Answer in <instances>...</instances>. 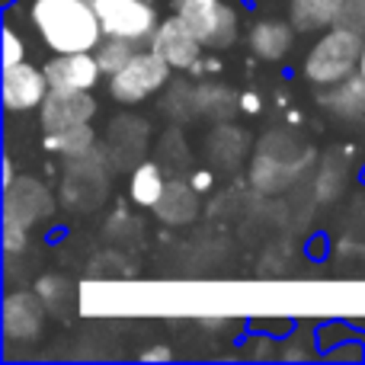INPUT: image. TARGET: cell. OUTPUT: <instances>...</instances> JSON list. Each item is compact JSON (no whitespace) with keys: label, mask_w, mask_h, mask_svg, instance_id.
I'll return each mask as SVG.
<instances>
[{"label":"cell","mask_w":365,"mask_h":365,"mask_svg":"<svg viewBox=\"0 0 365 365\" xmlns=\"http://www.w3.org/2000/svg\"><path fill=\"white\" fill-rule=\"evenodd\" d=\"M346 19L365 32V0H346Z\"/></svg>","instance_id":"obj_25"},{"label":"cell","mask_w":365,"mask_h":365,"mask_svg":"<svg viewBox=\"0 0 365 365\" xmlns=\"http://www.w3.org/2000/svg\"><path fill=\"white\" fill-rule=\"evenodd\" d=\"M13 180H16V173H13V160H10V158H4V189L10 186Z\"/></svg>","instance_id":"obj_29"},{"label":"cell","mask_w":365,"mask_h":365,"mask_svg":"<svg viewBox=\"0 0 365 365\" xmlns=\"http://www.w3.org/2000/svg\"><path fill=\"white\" fill-rule=\"evenodd\" d=\"M151 48L158 51V55H164L173 71H192V68H199L205 42H202L192 26L173 10V16L158 23V29H154V36H151Z\"/></svg>","instance_id":"obj_7"},{"label":"cell","mask_w":365,"mask_h":365,"mask_svg":"<svg viewBox=\"0 0 365 365\" xmlns=\"http://www.w3.org/2000/svg\"><path fill=\"white\" fill-rule=\"evenodd\" d=\"M244 356H257V359H266L272 356V346H269V336H250L244 346Z\"/></svg>","instance_id":"obj_24"},{"label":"cell","mask_w":365,"mask_h":365,"mask_svg":"<svg viewBox=\"0 0 365 365\" xmlns=\"http://www.w3.org/2000/svg\"><path fill=\"white\" fill-rule=\"evenodd\" d=\"M170 4L195 29L205 48H227L237 38V10L225 0H170Z\"/></svg>","instance_id":"obj_6"},{"label":"cell","mask_w":365,"mask_h":365,"mask_svg":"<svg viewBox=\"0 0 365 365\" xmlns=\"http://www.w3.org/2000/svg\"><path fill=\"white\" fill-rule=\"evenodd\" d=\"M240 106V96H234L221 83H195V113L205 119L225 122L227 115H234V109Z\"/></svg>","instance_id":"obj_20"},{"label":"cell","mask_w":365,"mask_h":365,"mask_svg":"<svg viewBox=\"0 0 365 365\" xmlns=\"http://www.w3.org/2000/svg\"><path fill=\"white\" fill-rule=\"evenodd\" d=\"M141 359H148V362H170L173 359V349L170 346H148L145 353H141Z\"/></svg>","instance_id":"obj_26"},{"label":"cell","mask_w":365,"mask_h":365,"mask_svg":"<svg viewBox=\"0 0 365 365\" xmlns=\"http://www.w3.org/2000/svg\"><path fill=\"white\" fill-rule=\"evenodd\" d=\"M154 215L158 221L164 225H189V221L199 215V189L192 182H182V180H167V189L160 195V202L154 205Z\"/></svg>","instance_id":"obj_16"},{"label":"cell","mask_w":365,"mask_h":365,"mask_svg":"<svg viewBox=\"0 0 365 365\" xmlns=\"http://www.w3.org/2000/svg\"><path fill=\"white\" fill-rule=\"evenodd\" d=\"M96 115L93 90H48V96L38 106V122L42 132H61L71 125H83Z\"/></svg>","instance_id":"obj_9"},{"label":"cell","mask_w":365,"mask_h":365,"mask_svg":"<svg viewBox=\"0 0 365 365\" xmlns=\"http://www.w3.org/2000/svg\"><path fill=\"white\" fill-rule=\"evenodd\" d=\"M247 145H250V141H247L244 128H234V125H227V122H218L215 135L208 138V158H212L215 167H225V170H231V167L240 164Z\"/></svg>","instance_id":"obj_18"},{"label":"cell","mask_w":365,"mask_h":365,"mask_svg":"<svg viewBox=\"0 0 365 365\" xmlns=\"http://www.w3.org/2000/svg\"><path fill=\"white\" fill-rule=\"evenodd\" d=\"M51 212H55V199H51L48 186L36 177H16L4 189V218L23 225L26 231H32Z\"/></svg>","instance_id":"obj_8"},{"label":"cell","mask_w":365,"mask_h":365,"mask_svg":"<svg viewBox=\"0 0 365 365\" xmlns=\"http://www.w3.org/2000/svg\"><path fill=\"white\" fill-rule=\"evenodd\" d=\"M362 42H365L362 29L353 26L349 19L330 26V29H324L321 38L308 48V55H304V61H302V74L308 77L311 83H317L321 90L346 81L349 74L359 71Z\"/></svg>","instance_id":"obj_2"},{"label":"cell","mask_w":365,"mask_h":365,"mask_svg":"<svg viewBox=\"0 0 365 365\" xmlns=\"http://www.w3.org/2000/svg\"><path fill=\"white\" fill-rule=\"evenodd\" d=\"M96 16L103 23V32L109 38H125V42H151L160 16L151 0H93Z\"/></svg>","instance_id":"obj_4"},{"label":"cell","mask_w":365,"mask_h":365,"mask_svg":"<svg viewBox=\"0 0 365 365\" xmlns=\"http://www.w3.org/2000/svg\"><path fill=\"white\" fill-rule=\"evenodd\" d=\"M192 186L199 189V192H208V189H212V173H195V177H192Z\"/></svg>","instance_id":"obj_28"},{"label":"cell","mask_w":365,"mask_h":365,"mask_svg":"<svg viewBox=\"0 0 365 365\" xmlns=\"http://www.w3.org/2000/svg\"><path fill=\"white\" fill-rule=\"evenodd\" d=\"M45 308L48 304L42 302L38 292H26V289H16V292H6L4 298V336L10 343H29L42 334L45 327Z\"/></svg>","instance_id":"obj_10"},{"label":"cell","mask_w":365,"mask_h":365,"mask_svg":"<svg viewBox=\"0 0 365 365\" xmlns=\"http://www.w3.org/2000/svg\"><path fill=\"white\" fill-rule=\"evenodd\" d=\"M93 145H96V132H93V125H90V122L45 135V148H48V151H55V154H61V158H68V160H77V158L93 154Z\"/></svg>","instance_id":"obj_19"},{"label":"cell","mask_w":365,"mask_h":365,"mask_svg":"<svg viewBox=\"0 0 365 365\" xmlns=\"http://www.w3.org/2000/svg\"><path fill=\"white\" fill-rule=\"evenodd\" d=\"M359 74L365 77V42H362V55H359Z\"/></svg>","instance_id":"obj_30"},{"label":"cell","mask_w":365,"mask_h":365,"mask_svg":"<svg viewBox=\"0 0 365 365\" xmlns=\"http://www.w3.org/2000/svg\"><path fill=\"white\" fill-rule=\"evenodd\" d=\"M138 51V45L135 42H125V38H103L100 48H96V58H100V68L103 74H115L119 68H125L128 61H132V55Z\"/></svg>","instance_id":"obj_21"},{"label":"cell","mask_w":365,"mask_h":365,"mask_svg":"<svg viewBox=\"0 0 365 365\" xmlns=\"http://www.w3.org/2000/svg\"><path fill=\"white\" fill-rule=\"evenodd\" d=\"M36 292L42 295L45 304H58L61 298H68V279L64 276H42L36 282Z\"/></svg>","instance_id":"obj_22"},{"label":"cell","mask_w":365,"mask_h":365,"mask_svg":"<svg viewBox=\"0 0 365 365\" xmlns=\"http://www.w3.org/2000/svg\"><path fill=\"white\" fill-rule=\"evenodd\" d=\"M240 109H244V113H250V115H257L259 109H263V103H259V96L244 93V96H240Z\"/></svg>","instance_id":"obj_27"},{"label":"cell","mask_w":365,"mask_h":365,"mask_svg":"<svg viewBox=\"0 0 365 365\" xmlns=\"http://www.w3.org/2000/svg\"><path fill=\"white\" fill-rule=\"evenodd\" d=\"M289 19L298 32H324L346 19V0H289Z\"/></svg>","instance_id":"obj_14"},{"label":"cell","mask_w":365,"mask_h":365,"mask_svg":"<svg viewBox=\"0 0 365 365\" xmlns=\"http://www.w3.org/2000/svg\"><path fill=\"white\" fill-rule=\"evenodd\" d=\"M295 32L298 29L292 26V19L289 23H285V19H257V23L250 26L247 42H250L257 58H263V61H279V58H285L292 51Z\"/></svg>","instance_id":"obj_13"},{"label":"cell","mask_w":365,"mask_h":365,"mask_svg":"<svg viewBox=\"0 0 365 365\" xmlns=\"http://www.w3.org/2000/svg\"><path fill=\"white\" fill-rule=\"evenodd\" d=\"M19 61H26V42L16 36V29H10V26H6V29H4V68L19 64Z\"/></svg>","instance_id":"obj_23"},{"label":"cell","mask_w":365,"mask_h":365,"mask_svg":"<svg viewBox=\"0 0 365 365\" xmlns=\"http://www.w3.org/2000/svg\"><path fill=\"white\" fill-rule=\"evenodd\" d=\"M311 164V151H304L298 141H292L289 151H276V135L269 132V138L259 141V148L253 151L250 164V180L263 192H279L285 189L304 167Z\"/></svg>","instance_id":"obj_5"},{"label":"cell","mask_w":365,"mask_h":365,"mask_svg":"<svg viewBox=\"0 0 365 365\" xmlns=\"http://www.w3.org/2000/svg\"><path fill=\"white\" fill-rule=\"evenodd\" d=\"M45 77L51 90H93L103 81V68L96 51H68L48 58Z\"/></svg>","instance_id":"obj_12"},{"label":"cell","mask_w":365,"mask_h":365,"mask_svg":"<svg viewBox=\"0 0 365 365\" xmlns=\"http://www.w3.org/2000/svg\"><path fill=\"white\" fill-rule=\"evenodd\" d=\"M321 103L327 106L330 115L343 122H362L365 119V77L356 71L346 81L334 83V87H324Z\"/></svg>","instance_id":"obj_15"},{"label":"cell","mask_w":365,"mask_h":365,"mask_svg":"<svg viewBox=\"0 0 365 365\" xmlns=\"http://www.w3.org/2000/svg\"><path fill=\"white\" fill-rule=\"evenodd\" d=\"M170 74H173V68L154 48L135 51L125 68L109 74V93L122 106H138V103L151 100L154 93H160L170 83Z\"/></svg>","instance_id":"obj_3"},{"label":"cell","mask_w":365,"mask_h":365,"mask_svg":"<svg viewBox=\"0 0 365 365\" xmlns=\"http://www.w3.org/2000/svg\"><path fill=\"white\" fill-rule=\"evenodd\" d=\"M167 189L164 177V164L160 160H141L132 167V177H128V199L141 208H154L160 202Z\"/></svg>","instance_id":"obj_17"},{"label":"cell","mask_w":365,"mask_h":365,"mask_svg":"<svg viewBox=\"0 0 365 365\" xmlns=\"http://www.w3.org/2000/svg\"><path fill=\"white\" fill-rule=\"evenodd\" d=\"M48 77L45 68H36L29 61H19L4 68V109L6 113H32L48 96Z\"/></svg>","instance_id":"obj_11"},{"label":"cell","mask_w":365,"mask_h":365,"mask_svg":"<svg viewBox=\"0 0 365 365\" xmlns=\"http://www.w3.org/2000/svg\"><path fill=\"white\" fill-rule=\"evenodd\" d=\"M29 19L55 55L96 51L106 38L93 0H32Z\"/></svg>","instance_id":"obj_1"}]
</instances>
